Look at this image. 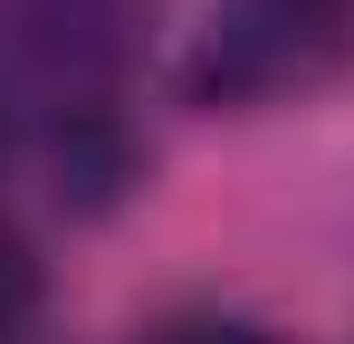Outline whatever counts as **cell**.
I'll use <instances>...</instances> for the list:
<instances>
[{"label": "cell", "instance_id": "1", "mask_svg": "<svg viewBox=\"0 0 354 344\" xmlns=\"http://www.w3.org/2000/svg\"><path fill=\"white\" fill-rule=\"evenodd\" d=\"M345 48H354L345 0H221L192 29L182 86L192 106H278V96H306L316 77H335Z\"/></svg>", "mask_w": 354, "mask_h": 344}, {"label": "cell", "instance_id": "2", "mask_svg": "<svg viewBox=\"0 0 354 344\" xmlns=\"http://www.w3.org/2000/svg\"><path fill=\"white\" fill-rule=\"evenodd\" d=\"M29 306H39V258H29V249H19V239L0 229V335H10V325H19Z\"/></svg>", "mask_w": 354, "mask_h": 344}]
</instances>
